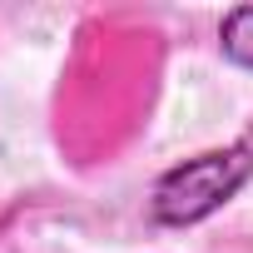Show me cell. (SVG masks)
Listing matches in <instances>:
<instances>
[{
    "instance_id": "cell-2",
    "label": "cell",
    "mask_w": 253,
    "mask_h": 253,
    "mask_svg": "<svg viewBox=\"0 0 253 253\" xmlns=\"http://www.w3.org/2000/svg\"><path fill=\"white\" fill-rule=\"evenodd\" d=\"M218 50H223L228 65L253 70V5H238V10L223 15V25H218Z\"/></svg>"
},
{
    "instance_id": "cell-1",
    "label": "cell",
    "mask_w": 253,
    "mask_h": 253,
    "mask_svg": "<svg viewBox=\"0 0 253 253\" xmlns=\"http://www.w3.org/2000/svg\"><path fill=\"white\" fill-rule=\"evenodd\" d=\"M253 179V144L238 139L228 149H204L174 169H164L149 189V218L164 228H189L218 213Z\"/></svg>"
}]
</instances>
